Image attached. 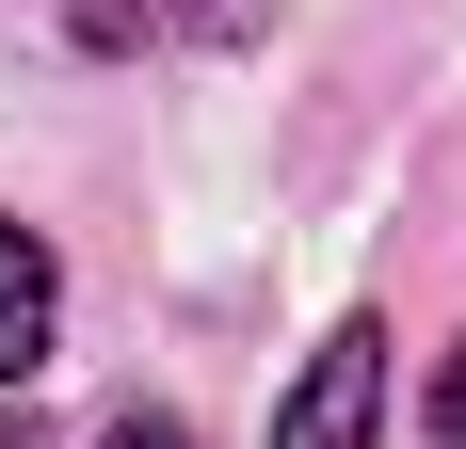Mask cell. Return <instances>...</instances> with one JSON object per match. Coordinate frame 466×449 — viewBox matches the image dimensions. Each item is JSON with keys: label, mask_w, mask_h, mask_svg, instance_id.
<instances>
[{"label": "cell", "mask_w": 466, "mask_h": 449, "mask_svg": "<svg viewBox=\"0 0 466 449\" xmlns=\"http://www.w3.org/2000/svg\"><path fill=\"white\" fill-rule=\"evenodd\" d=\"M419 417H434V434L466 449V337H451V354H434V385H419Z\"/></svg>", "instance_id": "obj_3"}, {"label": "cell", "mask_w": 466, "mask_h": 449, "mask_svg": "<svg viewBox=\"0 0 466 449\" xmlns=\"http://www.w3.org/2000/svg\"><path fill=\"white\" fill-rule=\"evenodd\" d=\"M370 417H386V321H338L306 385L274 402V449H370Z\"/></svg>", "instance_id": "obj_1"}, {"label": "cell", "mask_w": 466, "mask_h": 449, "mask_svg": "<svg viewBox=\"0 0 466 449\" xmlns=\"http://www.w3.org/2000/svg\"><path fill=\"white\" fill-rule=\"evenodd\" d=\"M96 449H193V434H177V417H113Z\"/></svg>", "instance_id": "obj_4"}, {"label": "cell", "mask_w": 466, "mask_h": 449, "mask_svg": "<svg viewBox=\"0 0 466 449\" xmlns=\"http://www.w3.org/2000/svg\"><path fill=\"white\" fill-rule=\"evenodd\" d=\"M48 337H65V257H48L33 224L0 209V385H33V369H48Z\"/></svg>", "instance_id": "obj_2"}]
</instances>
